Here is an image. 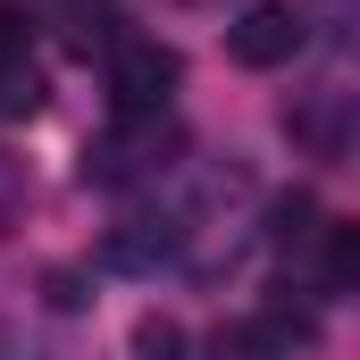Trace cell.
Masks as SVG:
<instances>
[{"mask_svg": "<svg viewBox=\"0 0 360 360\" xmlns=\"http://www.w3.org/2000/svg\"><path fill=\"white\" fill-rule=\"evenodd\" d=\"M176 84H184V59L168 51V42L126 34V42L109 51V101H117V117H160Z\"/></svg>", "mask_w": 360, "mask_h": 360, "instance_id": "cell-1", "label": "cell"}, {"mask_svg": "<svg viewBox=\"0 0 360 360\" xmlns=\"http://www.w3.org/2000/svg\"><path fill=\"white\" fill-rule=\"evenodd\" d=\"M168 252H176V226H117V235L101 243L109 269H160Z\"/></svg>", "mask_w": 360, "mask_h": 360, "instance_id": "cell-5", "label": "cell"}, {"mask_svg": "<svg viewBox=\"0 0 360 360\" xmlns=\"http://www.w3.org/2000/svg\"><path fill=\"white\" fill-rule=\"evenodd\" d=\"M176 134H160V117H126V134H101L84 151V184H134L151 176V168H168L160 151H168Z\"/></svg>", "mask_w": 360, "mask_h": 360, "instance_id": "cell-3", "label": "cell"}, {"mask_svg": "<svg viewBox=\"0 0 360 360\" xmlns=\"http://www.w3.org/2000/svg\"><path fill=\"white\" fill-rule=\"evenodd\" d=\"M302 42H310V17L285 8V0H260V8H243V17L226 25V59H235V68H285Z\"/></svg>", "mask_w": 360, "mask_h": 360, "instance_id": "cell-2", "label": "cell"}, {"mask_svg": "<svg viewBox=\"0 0 360 360\" xmlns=\"http://www.w3.org/2000/svg\"><path fill=\"white\" fill-rule=\"evenodd\" d=\"M184 352H193L184 319H168V310H143L134 319V360H184Z\"/></svg>", "mask_w": 360, "mask_h": 360, "instance_id": "cell-8", "label": "cell"}, {"mask_svg": "<svg viewBox=\"0 0 360 360\" xmlns=\"http://www.w3.org/2000/svg\"><path fill=\"white\" fill-rule=\"evenodd\" d=\"M0 59H25V8L0 0Z\"/></svg>", "mask_w": 360, "mask_h": 360, "instance_id": "cell-11", "label": "cell"}, {"mask_svg": "<svg viewBox=\"0 0 360 360\" xmlns=\"http://www.w3.org/2000/svg\"><path fill=\"white\" fill-rule=\"evenodd\" d=\"M42 285H51V310H84V276L76 269H51Z\"/></svg>", "mask_w": 360, "mask_h": 360, "instance_id": "cell-10", "label": "cell"}, {"mask_svg": "<svg viewBox=\"0 0 360 360\" xmlns=\"http://www.w3.org/2000/svg\"><path fill=\"white\" fill-rule=\"evenodd\" d=\"M42 109V76L25 59H0V117H34Z\"/></svg>", "mask_w": 360, "mask_h": 360, "instance_id": "cell-9", "label": "cell"}, {"mask_svg": "<svg viewBox=\"0 0 360 360\" xmlns=\"http://www.w3.org/2000/svg\"><path fill=\"white\" fill-rule=\"evenodd\" d=\"M344 92H319V109H285V134L293 143H310L319 160H344V143H352V126H344Z\"/></svg>", "mask_w": 360, "mask_h": 360, "instance_id": "cell-4", "label": "cell"}, {"mask_svg": "<svg viewBox=\"0 0 360 360\" xmlns=\"http://www.w3.org/2000/svg\"><path fill=\"white\" fill-rule=\"evenodd\" d=\"M319 243H327V293H352V276H360V218H327Z\"/></svg>", "mask_w": 360, "mask_h": 360, "instance_id": "cell-7", "label": "cell"}, {"mask_svg": "<svg viewBox=\"0 0 360 360\" xmlns=\"http://www.w3.org/2000/svg\"><path fill=\"white\" fill-rule=\"evenodd\" d=\"M68 8H76V17H84V8H92V0H68Z\"/></svg>", "mask_w": 360, "mask_h": 360, "instance_id": "cell-12", "label": "cell"}, {"mask_svg": "<svg viewBox=\"0 0 360 360\" xmlns=\"http://www.w3.org/2000/svg\"><path fill=\"white\" fill-rule=\"evenodd\" d=\"M319 226H327V218H319L310 193H276V201H269V243H285V252L319 243Z\"/></svg>", "mask_w": 360, "mask_h": 360, "instance_id": "cell-6", "label": "cell"}]
</instances>
